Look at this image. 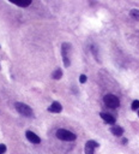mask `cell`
Wrapping results in <instances>:
<instances>
[{"mask_svg": "<svg viewBox=\"0 0 139 154\" xmlns=\"http://www.w3.org/2000/svg\"><path fill=\"white\" fill-rule=\"evenodd\" d=\"M15 107H16V110H17L18 113L22 115V116H24V117H33L34 116L33 110L29 107L26 104H23V102H16Z\"/></svg>", "mask_w": 139, "mask_h": 154, "instance_id": "obj_1", "label": "cell"}, {"mask_svg": "<svg viewBox=\"0 0 139 154\" xmlns=\"http://www.w3.org/2000/svg\"><path fill=\"white\" fill-rule=\"evenodd\" d=\"M70 52H71V45H70L68 42H64L61 45V56H63V60H64V65L66 68H68L70 65H71Z\"/></svg>", "mask_w": 139, "mask_h": 154, "instance_id": "obj_2", "label": "cell"}, {"mask_svg": "<svg viewBox=\"0 0 139 154\" xmlns=\"http://www.w3.org/2000/svg\"><path fill=\"white\" fill-rule=\"evenodd\" d=\"M103 101H104L106 106L111 107V108H117L119 106H120V100H119V98L115 96L114 94H107V95H104Z\"/></svg>", "mask_w": 139, "mask_h": 154, "instance_id": "obj_3", "label": "cell"}, {"mask_svg": "<svg viewBox=\"0 0 139 154\" xmlns=\"http://www.w3.org/2000/svg\"><path fill=\"white\" fill-rule=\"evenodd\" d=\"M56 137L59 140H63V141H74L76 140V135L73 132L68 131V130H65V129H59L56 131Z\"/></svg>", "mask_w": 139, "mask_h": 154, "instance_id": "obj_4", "label": "cell"}, {"mask_svg": "<svg viewBox=\"0 0 139 154\" xmlns=\"http://www.w3.org/2000/svg\"><path fill=\"white\" fill-rule=\"evenodd\" d=\"M98 147V143L94 140H90L85 143V154H94L95 149Z\"/></svg>", "mask_w": 139, "mask_h": 154, "instance_id": "obj_5", "label": "cell"}, {"mask_svg": "<svg viewBox=\"0 0 139 154\" xmlns=\"http://www.w3.org/2000/svg\"><path fill=\"white\" fill-rule=\"evenodd\" d=\"M100 116H101V118H102L106 123H108V124H115L116 119H115V117H114L113 115H111V113H104V112H101Z\"/></svg>", "mask_w": 139, "mask_h": 154, "instance_id": "obj_6", "label": "cell"}, {"mask_svg": "<svg viewBox=\"0 0 139 154\" xmlns=\"http://www.w3.org/2000/svg\"><path fill=\"white\" fill-rule=\"evenodd\" d=\"M48 111H49V112H54V113H59V112L63 111V106H61L60 102L54 101L53 104L48 107Z\"/></svg>", "mask_w": 139, "mask_h": 154, "instance_id": "obj_7", "label": "cell"}, {"mask_svg": "<svg viewBox=\"0 0 139 154\" xmlns=\"http://www.w3.org/2000/svg\"><path fill=\"white\" fill-rule=\"evenodd\" d=\"M25 135H26V139L30 141L31 143H40V142H41V139H40V137L35 134V132H33V131H26Z\"/></svg>", "mask_w": 139, "mask_h": 154, "instance_id": "obj_8", "label": "cell"}, {"mask_svg": "<svg viewBox=\"0 0 139 154\" xmlns=\"http://www.w3.org/2000/svg\"><path fill=\"white\" fill-rule=\"evenodd\" d=\"M111 132L114 135V136H117V137H120L124 135V129L121 127H119V125H115L113 128H111Z\"/></svg>", "mask_w": 139, "mask_h": 154, "instance_id": "obj_9", "label": "cell"}, {"mask_svg": "<svg viewBox=\"0 0 139 154\" xmlns=\"http://www.w3.org/2000/svg\"><path fill=\"white\" fill-rule=\"evenodd\" d=\"M130 17L132 19H134V20H139V10H137V8L131 10V11H130Z\"/></svg>", "mask_w": 139, "mask_h": 154, "instance_id": "obj_10", "label": "cell"}, {"mask_svg": "<svg viewBox=\"0 0 139 154\" xmlns=\"http://www.w3.org/2000/svg\"><path fill=\"white\" fill-rule=\"evenodd\" d=\"M52 77H53L54 79H60V78L63 77V71H61V69H56L54 72L52 74Z\"/></svg>", "mask_w": 139, "mask_h": 154, "instance_id": "obj_11", "label": "cell"}, {"mask_svg": "<svg viewBox=\"0 0 139 154\" xmlns=\"http://www.w3.org/2000/svg\"><path fill=\"white\" fill-rule=\"evenodd\" d=\"M19 7H26V6H29L31 4V0H28V1H22V3H16Z\"/></svg>", "mask_w": 139, "mask_h": 154, "instance_id": "obj_12", "label": "cell"}, {"mask_svg": "<svg viewBox=\"0 0 139 154\" xmlns=\"http://www.w3.org/2000/svg\"><path fill=\"white\" fill-rule=\"evenodd\" d=\"M132 110H133V111L139 110V100H134V101L132 102Z\"/></svg>", "mask_w": 139, "mask_h": 154, "instance_id": "obj_13", "label": "cell"}, {"mask_svg": "<svg viewBox=\"0 0 139 154\" xmlns=\"http://www.w3.org/2000/svg\"><path fill=\"white\" fill-rule=\"evenodd\" d=\"M6 152V145H0V154H4Z\"/></svg>", "mask_w": 139, "mask_h": 154, "instance_id": "obj_14", "label": "cell"}, {"mask_svg": "<svg viewBox=\"0 0 139 154\" xmlns=\"http://www.w3.org/2000/svg\"><path fill=\"white\" fill-rule=\"evenodd\" d=\"M79 82H81V83H85V82H86V76L85 75H81V77H79Z\"/></svg>", "mask_w": 139, "mask_h": 154, "instance_id": "obj_15", "label": "cell"}, {"mask_svg": "<svg viewBox=\"0 0 139 154\" xmlns=\"http://www.w3.org/2000/svg\"><path fill=\"white\" fill-rule=\"evenodd\" d=\"M138 115H139V110H138Z\"/></svg>", "mask_w": 139, "mask_h": 154, "instance_id": "obj_16", "label": "cell"}]
</instances>
